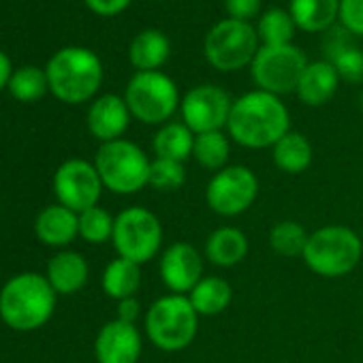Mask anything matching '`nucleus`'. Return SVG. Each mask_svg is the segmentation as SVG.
I'll return each mask as SVG.
<instances>
[{
	"mask_svg": "<svg viewBox=\"0 0 363 363\" xmlns=\"http://www.w3.org/2000/svg\"><path fill=\"white\" fill-rule=\"evenodd\" d=\"M84 3L96 16H101V18H113V16H120L122 11H126L133 0H84Z\"/></svg>",
	"mask_w": 363,
	"mask_h": 363,
	"instance_id": "nucleus-36",
	"label": "nucleus"
},
{
	"mask_svg": "<svg viewBox=\"0 0 363 363\" xmlns=\"http://www.w3.org/2000/svg\"><path fill=\"white\" fill-rule=\"evenodd\" d=\"M308 238H310V233L306 231V227L301 223H297V220H280L269 231V248L276 255L284 257V259L303 257Z\"/></svg>",
	"mask_w": 363,
	"mask_h": 363,
	"instance_id": "nucleus-28",
	"label": "nucleus"
},
{
	"mask_svg": "<svg viewBox=\"0 0 363 363\" xmlns=\"http://www.w3.org/2000/svg\"><path fill=\"white\" fill-rule=\"evenodd\" d=\"M308 67L306 54L295 45H261L252 65L250 75L257 90L282 96L297 90L301 73Z\"/></svg>",
	"mask_w": 363,
	"mask_h": 363,
	"instance_id": "nucleus-10",
	"label": "nucleus"
},
{
	"mask_svg": "<svg viewBox=\"0 0 363 363\" xmlns=\"http://www.w3.org/2000/svg\"><path fill=\"white\" fill-rule=\"evenodd\" d=\"M171 56L169 39L154 28L141 30L128 48V60L137 71H160Z\"/></svg>",
	"mask_w": 363,
	"mask_h": 363,
	"instance_id": "nucleus-21",
	"label": "nucleus"
},
{
	"mask_svg": "<svg viewBox=\"0 0 363 363\" xmlns=\"http://www.w3.org/2000/svg\"><path fill=\"white\" fill-rule=\"evenodd\" d=\"M139 316H141V303H139L137 297H128V299L118 301V308H116V318L118 320L137 325Z\"/></svg>",
	"mask_w": 363,
	"mask_h": 363,
	"instance_id": "nucleus-37",
	"label": "nucleus"
},
{
	"mask_svg": "<svg viewBox=\"0 0 363 363\" xmlns=\"http://www.w3.org/2000/svg\"><path fill=\"white\" fill-rule=\"evenodd\" d=\"M162 238L160 218L143 206H130L116 216L111 244L118 257L145 265L160 252Z\"/></svg>",
	"mask_w": 363,
	"mask_h": 363,
	"instance_id": "nucleus-8",
	"label": "nucleus"
},
{
	"mask_svg": "<svg viewBox=\"0 0 363 363\" xmlns=\"http://www.w3.org/2000/svg\"><path fill=\"white\" fill-rule=\"evenodd\" d=\"M186 184V167L184 162L169 160V158H154L150 164V182L158 193H175Z\"/></svg>",
	"mask_w": 363,
	"mask_h": 363,
	"instance_id": "nucleus-31",
	"label": "nucleus"
},
{
	"mask_svg": "<svg viewBox=\"0 0 363 363\" xmlns=\"http://www.w3.org/2000/svg\"><path fill=\"white\" fill-rule=\"evenodd\" d=\"M340 22L346 33L363 37V0H340Z\"/></svg>",
	"mask_w": 363,
	"mask_h": 363,
	"instance_id": "nucleus-34",
	"label": "nucleus"
},
{
	"mask_svg": "<svg viewBox=\"0 0 363 363\" xmlns=\"http://www.w3.org/2000/svg\"><path fill=\"white\" fill-rule=\"evenodd\" d=\"M199 314L189 295H162L150 303L143 314L147 340L162 352H179L189 348L199 331Z\"/></svg>",
	"mask_w": 363,
	"mask_h": 363,
	"instance_id": "nucleus-4",
	"label": "nucleus"
},
{
	"mask_svg": "<svg viewBox=\"0 0 363 363\" xmlns=\"http://www.w3.org/2000/svg\"><path fill=\"white\" fill-rule=\"evenodd\" d=\"M231 107L233 101L229 92H225L220 86L201 84L182 96L179 113H182V122L195 135H201V133L227 128Z\"/></svg>",
	"mask_w": 363,
	"mask_h": 363,
	"instance_id": "nucleus-13",
	"label": "nucleus"
},
{
	"mask_svg": "<svg viewBox=\"0 0 363 363\" xmlns=\"http://www.w3.org/2000/svg\"><path fill=\"white\" fill-rule=\"evenodd\" d=\"M11 75H13V69H11V58H9L5 52H0V90L9 88Z\"/></svg>",
	"mask_w": 363,
	"mask_h": 363,
	"instance_id": "nucleus-38",
	"label": "nucleus"
},
{
	"mask_svg": "<svg viewBox=\"0 0 363 363\" xmlns=\"http://www.w3.org/2000/svg\"><path fill=\"white\" fill-rule=\"evenodd\" d=\"M52 184L56 201L77 214L99 206L101 195L105 191L94 162H88L84 158L65 160L56 169Z\"/></svg>",
	"mask_w": 363,
	"mask_h": 363,
	"instance_id": "nucleus-12",
	"label": "nucleus"
},
{
	"mask_svg": "<svg viewBox=\"0 0 363 363\" xmlns=\"http://www.w3.org/2000/svg\"><path fill=\"white\" fill-rule=\"evenodd\" d=\"M359 105H361V109H363V92H361V99H359Z\"/></svg>",
	"mask_w": 363,
	"mask_h": 363,
	"instance_id": "nucleus-39",
	"label": "nucleus"
},
{
	"mask_svg": "<svg viewBox=\"0 0 363 363\" xmlns=\"http://www.w3.org/2000/svg\"><path fill=\"white\" fill-rule=\"evenodd\" d=\"M35 235L41 244L65 250L75 242V238H79V214L60 203H52L39 212L35 220Z\"/></svg>",
	"mask_w": 363,
	"mask_h": 363,
	"instance_id": "nucleus-17",
	"label": "nucleus"
},
{
	"mask_svg": "<svg viewBox=\"0 0 363 363\" xmlns=\"http://www.w3.org/2000/svg\"><path fill=\"white\" fill-rule=\"evenodd\" d=\"M101 286L107 297L122 301L128 297H135V293L141 286V265L128 261V259H113L107 263L101 276Z\"/></svg>",
	"mask_w": 363,
	"mask_h": 363,
	"instance_id": "nucleus-26",
	"label": "nucleus"
},
{
	"mask_svg": "<svg viewBox=\"0 0 363 363\" xmlns=\"http://www.w3.org/2000/svg\"><path fill=\"white\" fill-rule=\"evenodd\" d=\"M259 197V177L246 164H227L216 171L206 189V201L218 216L233 218L252 208Z\"/></svg>",
	"mask_w": 363,
	"mask_h": 363,
	"instance_id": "nucleus-11",
	"label": "nucleus"
},
{
	"mask_svg": "<svg viewBox=\"0 0 363 363\" xmlns=\"http://www.w3.org/2000/svg\"><path fill=\"white\" fill-rule=\"evenodd\" d=\"M291 130V116L280 96L252 90L233 101L227 135L242 147H274Z\"/></svg>",
	"mask_w": 363,
	"mask_h": 363,
	"instance_id": "nucleus-1",
	"label": "nucleus"
},
{
	"mask_svg": "<svg viewBox=\"0 0 363 363\" xmlns=\"http://www.w3.org/2000/svg\"><path fill=\"white\" fill-rule=\"evenodd\" d=\"M206 257L189 242L169 244L158 259V274L162 284L173 295H189L203 274Z\"/></svg>",
	"mask_w": 363,
	"mask_h": 363,
	"instance_id": "nucleus-14",
	"label": "nucleus"
},
{
	"mask_svg": "<svg viewBox=\"0 0 363 363\" xmlns=\"http://www.w3.org/2000/svg\"><path fill=\"white\" fill-rule=\"evenodd\" d=\"M340 79L348 82V84H361L363 82V52L350 45H340L333 54V58L329 60Z\"/></svg>",
	"mask_w": 363,
	"mask_h": 363,
	"instance_id": "nucleus-33",
	"label": "nucleus"
},
{
	"mask_svg": "<svg viewBox=\"0 0 363 363\" xmlns=\"http://www.w3.org/2000/svg\"><path fill=\"white\" fill-rule=\"evenodd\" d=\"M58 293L45 274L22 272L11 276L0 289V318L20 333L37 331L50 323L56 312Z\"/></svg>",
	"mask_w": 363,
	"mask_h": 363,
	"instance_id": "nucleus-2",
	"label": "nucleus"
},
{
	"mask_svg": "<svg viewBox=\"0 0 363 363\" xmlns=\"http://www.w3.org/2000/svg\"><path fill=\"white\" fill-rule=\"evenodd\" d=\"M45 278L58 295H75L86 286L90 278V265L82 252L65 248L50 259Z\"/></svg>",
	"mask_w": 363,
	"mask_h": 363,
	"instance_id": "nucleus-18",
	"label": "nucleus"
},
{
	"mask_svg": "<svg viewBox=\"0 0 363 363\" xmlns=\"http://www.w3.org/2000/svg\"><path fill=\"white\" fill-rule=\"evenodd\" d=\"M130 118L133 116L128 111L124 96L103 94L90 103L86 124L94 139H99L101 143H109V141L122 139V135L126 133L130 124Z\"/></svg>",
	"mask_w": 363,
	"mask_h": 363,
	"instance_id": "nucleus-16",
	"label": "nucleus"
},
{
	"mask_svg": "<svg viewBox=\"0 0 363 363\" xmlns=\"http://www.w3.org/2000/svg\"><path fill=\"white\" fill-rule=\"evenodd\" d=\"M337 86H340V75L335 67L329 60H316V62H308L295 94L303 105L320 107L333 99Z\"/></svg>",
	"mask_w": 363,
	"mask_h": 363,
	"instance_id": "nucleus-19",
	"label": "nucleus"
},
{
	"mask_svg": "<svg viewBox=\"0 0 363 363\" xmlns=\"http://www.w3.org/2000/svg\"><path fill=\"white\" fill-rule=\"evenodd\" d=\"M289 13L306 33H323L340 20V0H291Z\"/></svg>",
	"mask_w": 363,
	"mask_h": 363,
	"instance_id": "nucleus-22",
	"label": "nucleus"
},
{
	"mask_svg": "<svg viewBox=\"0 0 363 363\" xmlns=\"http://www.w3.org/2000/svg\"><path fill=\"white\" fill-rule=\"evenodd\" d=\"M229 156H231V137L225 130L195 135L193 158L197 160L199 167L216 173L227 167Z\"/></svg>",
	"mask_w": 363,
	"mask_h": 363,
	"instance_id": "nucleus-27",
	"label": "nucleus"
},
{
	"mask_svg": "<svg viewBox=\"0 0 363 363\" xmlns=\"http://www.w3.org/2000/svg\"><path fill=\"white\" fill-rule=\"evenodd\" d=\"M143 352V337L137 325L124 320L105 323L94 340L96 363H137Z\"/></svg>",
	"mask_w": 363,
	"mask_h": 363,
	"instance_id": "nucleus-15",
	"label": "nucleus"
},
{
	"mask_svg": "<svg viewBox=\"0 0 363 363\" xmlns=\"http://www.w3.org/2000/svg\"><path fill=\"white\" fill-rule=\"evenodd\" d=\"M225 9L231 20L250 22L261 11V0H225Z\"/></svg>",
	"mask_w": 363,
	"mask_h": 363,
	"instance_id": "nucleus-35",
	"label": "nucleus"
},
{
	"mask_svg": "<svg viewBox=\"0 0 363 363\" xmlns=\"http://www.w3.org/2000/svg\"><path fill=\"white\" fill-rule=\"evenodd\" d=\"M363 257L361 238L344 225H327L310 233L303 263L320 278H342L350 274Z\"/></svg>",
	"mask_w": 363,
	"mask_h": 363,
	"instance_id": "nucleus-5",
	"label": "nucleus"
},
{
	"mask_svg": "<svg viewBox=\"0 0 363 363\" xmlns=\"http://www.w3.org/2000/svg\"><path fill=\"white\" fill-rule=\"evenodd\" d=\"M9 92L20 103H37L50 92L48 75L39 67H22L13 71L9 82Z\"/></svg>",
	"mask_w": 363,
	"mask_h": 363,
	"instance_id": "nucleus-29",
	"label": "nucleus"
},
{
	"mask_svg": "<svg viewBox=\"0 0 363 363\" xmlns=\"http://www.w3.org/2000/svg\"><path fill=\"white\" fill-rule=\"evenodd\" d=\"M248 235L238 227H218L208 240L203 255L216 267H235L248 257Z\"/></svg>",
	"mask_w": 363,
	"mask_h": 363,
	"instance_id": "nucleus-20",
	"label": "nucleus"
},
{
	"mask_svg": "<svg viewBox=\"0 0 363 363\" xmlns=\"http://www.w3.org/2000/svg\"><path fill=\"white\" fill-rule=\"evenodd\" d=\"M295 20L284 9H267L259 20V39L263 45H289L295 37Z\"/></svg>",
	"mask_w": 363,
	"mask_h": 363,
	"instance_id": "nucleus-30",
	"label": "nucleus"
},
{
	"mask_svg": "<svg viewBox=\"0 0 363 363\" xmlns=\"http://www.w3.org/2000/svg\"><path fill=\"white\" fill-rule=\"evenodd\" d=\"M124 101L135 120L143 124H167L179 109V90L162 71H137L124 90Z\"/></svg>",
	"mask_w": 363,
	"mask_h": 363,
	"instance_id": "nucleus-7",
	"label": "nucleus"
},
{
	"mask_svg": "<svg viewBox=\"0 0 363 363\" xmlns=\"http://www.w3.org/2000/svg\"><path fill=\"white\" fill-rule=\"evenodd\" d=\"M147 154L128 139H116L101 143L94 156V167L101 182L113 195H137L150 182Z\"/></svg>",
	"mask_w": 363,
	"mask_h": 363,
	"instance_id": "nucleus-6",
	"label": "nucleus"
},
{
	"mask_svg": "<svg viewBox=\"0 0 363 363\" xmlns=\"http://www.w3.org/2000/svg\"><path fill=\"white\" fill-rule=\"evenodd\" d=\"M45 75L50 92L58 101L67 105H82L96 96L103 84V62L92 50L69 45L50 58Z\"/></svg>",
	"mask_w": 363,
	"mask_h": 363,
	"instance_id": "nucleus-3",
	"label": "nucleus"
},
{
	"mask_svg": "<svg viewBox=\"0 0 363 363\" xmlns=\"http://www.w3.org/2000/svg\"><path fill=\"white\" fill-rule=\"evenodd\" d=\"M257 52H259L257 28H252L250 22H240L231 18L214 24L203 43V54L208 62L223 73H233L252 65Z\"/></svg>",
	"mask_w": 363,
	"mask_h": 363,
	"instance_id": "nucleus-9",
	"label": "nucleus"
},
{
	"mask_svg": "<svg viewBox=\"0 0 363 363\" xmlns=\"http://www.w3.org/2000/svg\"><path fill=\"white\" fill-rule=\"evenodd\" d=\"M189 299L199 316H218L231 306L233 289L220 276H203L189 293Z\"/></svg>",
	"mask_w": 363,
	"mask_h": 363,
	"instance_id": "nucleus-24",
	"label": "nucleus"
},
{
	"mask_svg": "<svg viewBox=\"0 0 363 363\" xmlns=\"http://www.w3.org/2000/svg\"><path fill=\"white\" fill-rule=\"evenodd\" d=\"M193 147H195V133L184 122L162 124L152 139V150L156 158L186 162L193 156Z\"/></svg>",
	"mask_w": 363,
	"mask_h": 363,
	"instance_id": "nucleus-23",
	"label": "nucleus"
},
{
	"mask_svg": "<svg viewBox=\"0 0 363 363\" xmlns=\"http://www.w3.org/2000/svg\"><path fill=\"white\" fill-rule=\"evenodd\" d=\"M116 218L101 206H94L79 214V238L88 244H105L111 242Z\"/></svg>",
	"mask_w": 363,
	"mask_h": 363,
	"instance_id": "nucleus-32",
	"label": "nucleus"
},
{
	"mask_svg": "<svg viewBox=\"0 0 363 363\" xmlns=\"http://www.w3.org/2000/svg\"><path fill=\"white\" fill-rule=\"evenodd\" d=\"M312 143L303 133L297 130H289L274 147H272V158L274 164L291 175L303 173L310 164H312Z\"/></svg>",
	"mask_w": 363,
	"mask_h": 363,
	"instance_id": "nucleus-25",
	"label": "nucleus"
}]
</instances>
